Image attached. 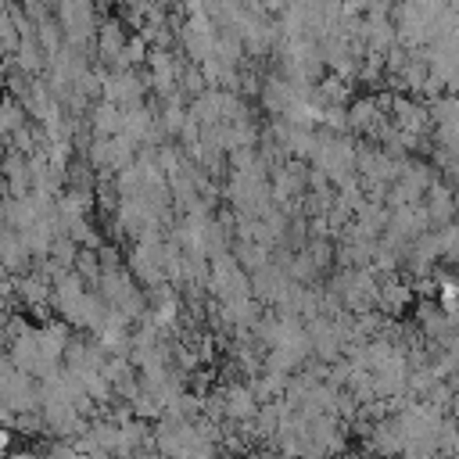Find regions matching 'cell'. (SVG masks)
<instances>
[{
	"label": "cell",
	"instance_id": "ba28073f",
	"mask_svg": "<svg viewBox=\"0 0 459 459\" xmlns=\"http://www.w3.org/2000/svg\"><path fill=\"white\" fill-rule=\"evenodd\" d=\"M405 301H409V287H405V283H387V287L380 290V305H384L387 312H398Z\"/></svg>",
	"mask_w": 459,
	"mask_h": 459
},
{
	"label": "cell",
	"instance_id": "5b68a950",
	"mask_svg": "<svg viewBox=\"0 0 459 459\" xmlns=\"http://www.w3.org/2000/svg\"><path fill=\"white\" fill-rule=\"evenodd\" d=\"M22 126H25V104L14 100V97H4V100H0V133L11 136V133H18Z\"/></svg>",
	"mask_w": 459,
	"mask_h": 459
},
{
	"label": "cell",
	"instance_id": "6da1fadb",
	"mask_svg": "<svg viewBox=\"0 0 459 459\" xmlns=\"http://www.w3.org/2000/svg\"><path fill=\"white\" fill-rule=\"evenodd\" d=\"M215 32H212V22L204 18V14H190V22L183 25V43H186V50H190V57H197V61H204V57H212L215 54Z\"/></svg>",
	"mask_w": 459,
	"mask_h": 459
},
{
	"label": "cell",
	"instance_id": "52a82bcc",
	"mask_svg": "<svg viewBox=\"0 0 459 459\" xmlns=\"http://www.w3.org/2000/svg\"><path fill=\"white\" fill-rule=\"evenodd\" d=\"M18 294H22V301H29V305H47V301L54 298L50 287H47V280H39V276L18 280Z\"/></svg>",
	"mask_w": 459,
	"mask_h": 459
},
{
	"label": "cell",
	"instance_id": "277c9868",
	"mask_svg": "<svg viewBox=\"0 0 459 459\" xmlns=\"http://www.w3.org/2000/svg\"><path fill=\"white\" fill-rule=\"evenodd\" d=\"M151 79H154V86H158L161 93L172 90V82H176V68H172V57H169L165 50H154V54H151Z\"/></svg>",
	"mask_w": 459,
	"mask_h": 459
},
{
	"label": "cell",
	"instance_id": "3957f363",
	"mask_svg": "<svg viewBox=\"0 0 459 459\" xmlns=\"http://www.w3.org/2000/svg\"><path fill=\"white\" fill-rule=\"evenodd\" d=\"M93 129H97L100 136H115V133L122 129V104L104 100V104L93 111Z\"/></svg>",
	"mask_w": 459,
	"mask_h": 459
},
{
	"label": "cell",
	"instance_id": "9c48e42d",
	"mask_svg": "<svg viewBox=\"0 0 459 459\" xmlns=\"http://www.w3.org/2000/svg\"><path fill=\"white\" fill-rule=\"evenodd\" d=\"M100 54L104 57H122V32H118V25H104L100 29Z\"/></svg>",
	"mask_w": 459,
	"mask_h": 459
},
{
	"label": "cell",
	"instance_id": "30bf717a",
	"mask_svg": "<svg viewBox=\"0 0 459 459\" xmlns=\"http://www.w3.org/2000/svg\"><path fill=\"white\" fill-rule=\"evenodd\" d=\"M75 273H79V276H90V280H100L97 255H75Z\"/></svg>",
	"mask_w": 459,
	"mask_h": 459
},
{
	"label": "cell",
	"instance_id": "7a4b0ae2",
	"mask_svg": "<svg viewBox=\"0 0 459 459\" xmlns=\"http://www.w3.org/2000/svg\"><path fill=\"white\" fill-rule=\"evenodd\" d=\"M258 394L251 391V387H230L226 391V412L230 416H237V420H251L255 412H258V402H255Z\"/></svg>",
	"mask_w": 459,
	"mask_h": 459
},
{
	"label": "cell",
	"instance_id": "8fae6325",
	"mask_svg": "<svg viewBox=\"0 0 459 459\" xmlns=\"http://www.w3.org/2000/svg\"><path fill=\"white\" fill-rule=\"evenodd\" d=\"M4 337H7V323H4V316H0V344H4Z\"/></svg>",
	"mask_w": 459,
	"mask_h": 459
},
{
	"label": "cell",
	"instance_id": "8992f818",
	"mask_svg": "<svg viewBox=\"0 0 459 459\" xmlns=\"http://www.w3.org/2000/svg\"><path fill=\"white\" fill-rule=\"evenodd\" d=\"M43 47L32 39V32L29 36H22V43H18V68L22 72H39L43 68Z\"/></svg>",
	"mask_w": 459,
	"mask_h": 459
}]
</instances>
